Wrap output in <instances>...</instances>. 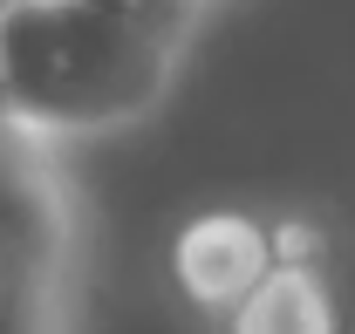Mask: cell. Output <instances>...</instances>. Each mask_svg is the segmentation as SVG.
I'll list each match as a JSON object with an SVG mask.
<instances>
[{
	"instance_id": "obj_1",
	"label": "cell",
	"mask_w": 355,
	"mask_h": 334,
	"mask_svg": "<svg viewBox=\"0 0 355 334\" xmlns=\"http://www.w3.org/2000/svg\"><path fill=\"white\" fill-rule=\"evenodd\" d=\"M191 48L184 21L130 0H7L0 7V103L42 137L83 143L150 116Z\"/></svg>"
},
{
	"instance_id": "obj_2",
	"label": "cell",
	"mask_w": 355,
	"mask_h": 334,
	"mask_svg": "<svg viewBox=\"0 0 355 334\" xmlns=\"http://www.w3.org/2000/svg\"><path fill=\"white\" fill-rule=\"evenodd\" d=\"M89 205L69 143L0 109V334H83Z\"/></svg>"
},
{
	"instance_id": "obj_3",
	"label": "cell",
	"mask_w": 355,
	"mask_h": 334,
	"mask_svg": "<svg viewBox=\"0 0 355 334\" xmlns=\"http://www.w3.org/2000/svg\"><path fill=\"white\" fill-rule=\"evenodd\" d=\"M266 266H273V232H266V218L232 211V205L225 211H198V218L171 239L178 293H184L198 314H212V321L260 280Z\"/></svg>"
},
{
	"instance_id": "obj_4",
	"label": "cell",
	"mask_w": 355,
	"mask_h": 334,
	"mask_svg": "<svg viewBox=\"0 0 355 334\" xmlns=\"http://www.w3.org/2000/svg\"><path fill=\"white\" fill-rule=\"evenodd\" d=\"M219 334H342L335 287H328L321 259H280L273 252V266L219 314Z\"/></svg>"
},
{
	"instance_id": "obj_5",
	"label": "cell",
	"mask_w": 355,
	"mask_h": 334,
	"mask_svg": "<svg viewBox=\"0 0 355 334\" xmlns=\"http://www.w3.org/2000/svg\"><path fill=\"white\" fill-rule=\"evenodd\" d=\"M273 232V252L280 259H321V232H314L308 218H280V225H266Z\"/></svg>"
},
{
	"instance_id": "obj_6",
	"label": "cell",
	"mask_w": 355,
	"mask_h": 334,
	"mask_svg": "<svg viewBox=\"0 0 355 334\" xmlns=\"http://www.w3.org/2000/svg\"><path fill=\"white\" fill-rule=\"evenodd\" d=\"M0 109H7V103H0Z\"/></svg>"
},
{
	"instance_id": "obj_7",
	"label": "cell",
	"mask_w": 355,
	"mask_h": 334,
	"mask_svg": "<svg viewBox=\"0 0 355 334\" xmlns=\"http://www.w3.org/2000/svg\"><path fill=\"white\" fill-rule=\"evenodd\" d=\"M0 7H7V0H0Z\"/></svg>"
}]
</instances>
